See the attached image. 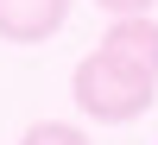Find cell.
<instances>
[{"mask_svg":"<svg viewBox=\"0 0 158 145\" xmlns=\"http://www.w3.org/2000/svg\"><path fill=\"white\" fill-rule=\"evenodd\" d=\"M101 13H114V19H127V13H152L158 0H95Z\"/></svg>","mask_w":158,"mask_h":145,"instance_id":"cell-5","label":"cell"},{"mask_svg":"<svg viewBox=\"0 0 158 145\" xmlns=\"http://www.w3.org/2000/svg\"><path fill=\"white\" fill-rule=\"evenodd\" d=\"M19 145H89V133H82V126H70V120H38Z\"/></svg>","mask_w":158,"mask_h":145,"instance_id":"cell-4","label":"cell"},{"mask_svg":"<svg viewBox=\"0 0 158 145\" xmlns=\"http://www.w3.org/2000/svg\"><path fill=\"white\" fill-rule=\"evenodd\" d=\"M101 50H114L120 63L158 76V19H152V13H127V19H114L108 32H101Z\"/></svg>","mask_w":158,"mask_h":145,"instance_id":"cell-3","label":"cell"},{"mask_svg":"<svg viewBox=\"0 0 158 145\" xmlns=\"http://www.w3.org/2000/svg\"><path fill=\"white\" fill-rule=\"evenodd\" d=\"M70 88H76V107H82L89 120H101V126H127V120H139V114L158 101V76H152V70H133V63H120L114 50L82 57Z\"/></svg>","mask_w":158,"mask_h":145,"instance_id":"cell-1","label":"cell"},{"mask_svg":"<svg viewBox=\"0 0 158 145\" xmlns=\"http://www.w3.org/2000/svg\"><path fill=\"white\" fill-rule=\"evenodd\" d=\"M70 0H0V38L6 44H44L63 32Z\"/></svg>","mask_w":158,"mask_h":145,"instance_id":"cell-2","label":"cell"}]
</instances>
